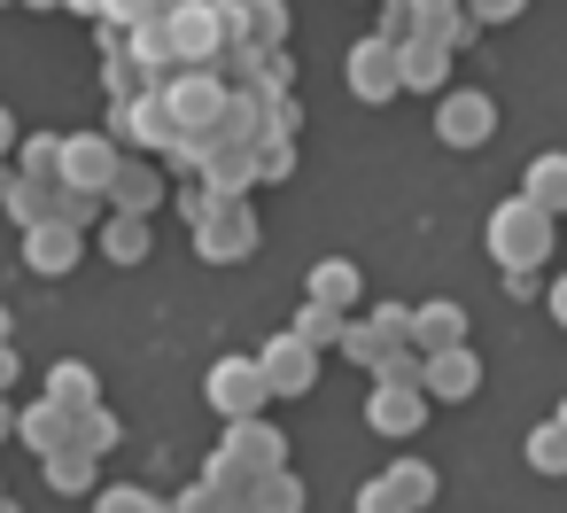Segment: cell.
Listing matches in <instances>:
<instances>
[{"mask_svg": "<svg viewBox=\"0 0 567 513\" xmlns=\"http://www.w3.org/2000/svg\"><path fill=\"white\" fill-rule=\"evenodd\" d=\"M482 249L497 257V273H536L551 257V218L528 203V195H505L482 226Z\"/></svg>", "mask_w": 567, "mask_h": 513, "instance_id": "6da1fadb", "label": "cell"}, {"mask_svg": "<svg viewBox=\"0 0 567 513\" xmlns=\"http://www.w3.org/2000/svg\"><path fill=\"white\" fill-rule=\"evenodd\" d=\"M203 404H210L226 428H241V420H265V404H272L265 358H257V350H226V358L203 373Z\"/></svg>", "mask_w": 567, "mask_h": 513, "instance_id": "7a4b0ae2", "label": "cell"}, {"mask_svg": "<svg viewBox=\"0 0 567 513\" xmlns=\"http://www.w3.org/2000/svg\"><path fill=\"white\" fill-rule=\"evenodd\" d=\"M342 79H350V94H358L365 110H389V102L404 94V48H396V40H381V32H365V40H350Z\"/></svg>", "mask_w": 567, "mask_h": 513, "instance_id": "3957f363", "label": "cell"}, {"mask_svg": "<svg viewBox=\"0 0 567 513\" xmlns=\"http://www.w3.org/2000/svg\"><path fill=\"white\" fill-rule=\"evenodd\" d=\"M187 242H195V257H203V265H241V257H257L265 226H257L249 195H218V211H210Z\"/></svg>", "mask_w": 567, "mask_h": 513, "instance_id": "277c9868", "label": "cell"}, {"mask_svg": "<svg viewBox=\"0 0 567 513\" xmlns=\"http://www.w3.org/2000/svg\"><path fill=\"white\" fill-rule=\"evenodd\" d=\"M164 24H172V48H179L187 71H218L234 55V9H203V0H187V9H172Z\"/></svg>", "mask_w": 567, "mask_h": 513, "instance_id": "5b68a950", "label": "cell"}, {"mask_svg": "<svg viewBox=\"0 0 567 513\" xmlns=\"http://www.w3.org/2000/svg\"><path fill=\"white\" fill-rule=\"evenodd\" d=\"M164 102H172V117H179L187 141H218V125H226V110H234V86H226L218 71H187V79L164 86Z\"/></svg>", "mask_w": 567, "mask_h": 513, "instance_id": "8992f818", "label": "cell"}, {"mask_svg": "<svg viewBox=\"0 0 567 513\" xmlns=\"http://www.w3.org/2000/svg\"><path fill=\"white\" fill-rule=\"evenodd\" d=\"M489 133H497V102H489V94L451 86V94L435 102V141H443V148H482Z\"/></svg>", "mask_w": 567, "mask_h": 513, "instance_id": "52a82bcc", "label": "cell"}, {"mask_svg": "<svg viewBox=\"0 0 567 513\" xmlns=\"http://www.w3.org/2000/svg\"><path fill=\"white\" fill-rule=\"evenodd\" d=\"M265 381H272V397H311L319 389V350L296 335V327H280V335H265Z\"/></svg>", "mask_w": 567, "mask_h": 513, "instance_id": "ba28073f", "label": "cell"}, {"mask_svg": "<svg viewBox=\"0 0 567 513\" xmlns=\"http://www.w3.org/2000/svg\"><path fill=\"white\" fill-rule=\"evenodd\" d=\"M365 428L373 435H420L427 428V389L420 381H373V397H365Z\"/></svg>", "mask_w": 567, "mask_h": 513, "instance_id": "9c48e42d", "label": "cell"}, {"mask_svg": "<svg viewBox=\"0 0 567 513\" xmlns=\"http://www.w3.org/2000/svg\"><path fill=\"white\" fill-rule=\"evenodd\" d=\"M125 172V148L110 133H71L63 148V187H86V195H110V179Z\"/></svg>", "mask_w": 567, "mask_h": 513, "instance_id": "30bf717a", "label": "cell"}, {"mask_svg": "<svg viewBox=\"0 0 567 513\" xmlns=\"http://www.w3.org/2000/svg\"><path fill=\"white\" fill-rule=\"evenodd\" d=\"M79 257H86V234L79 226H32L24 234V273H40V280H63V273H79Z\"/></svg>", "mask_w": 567, "mask_h": 513, "instance_id": "8fae6325", "label": "cell"}, {"mask_svg": "<svg viewBox=\"0 0 567 513\" xmlns=\"http://www.w3.org/2000/svg\"><path fill=\"white\" fill-rule=\"evenodd\" d=\"M451 40H435V32H420V40H404V94H427V102H443L451 94Z\"/></svg>", "mask_w": 567, "mask_h": 513, "instance_id": "7c38bea8", "label": "cell"}, {"mask_svg": "<svg viewBox=\"0 0 567 513\" xmlns=\"http://www.w3.org/2000/svg\"><path fill=\"white\" fill-rule=\"evenodd\" d=\"M420 389H427V404H466L482 389V358L474 350H435L420 366Z\"/></svg>", "mask_w": 567, "mask_h": 513, "instance_id": "4fadbf2b", "label": "cell"}, {"mask_svg": "<svg viewBox=\"0 0 567 513\" xmlns=\"http://www.w3.org/2000/svg\"><path fill=\"white\" fill-rule=\"evenodd\" d=\"M164 203V164L156 156H125V172L110 179V211H133V218H148Z\"/></svg>", "mask_w": 567, "mask_h": 513, "instance_id": "5bb4252c", "label": "cell"}, {"mask_svg": "<svg viewBox=\"0 0 567 513\" xmlns=\"http://www.w3.org/2000/svg\"><path fill=\"white\" fill-rule=\"evenodd\" d=\"M303 296H311V304H327V311H350V319H358L365 280H358V265H350V257H319V265L303 273Z\"/></svg>", "mask_w": 567, "mask_h": 513, "instance_id": "9a60e30c", "label": "cell"}, {"mask_svg": "<svg viewBox=\"0 0 567 513\" xmlns=\"http://www.w3.org/2000/svg\"><path fill=\"white\" fill-rule=\"evenodd\" d=\"M412 342L435 358V350H466V304L435 296V304H412Z\"/></svg>", "mask_w": 567, "mask_h": 513, "instance_id": "2e32d148", "label": "cell"}, {"mask_svg": "<svg viewBox=\"0 0 567 513\" xmlns=\"http://www.w3.org/2000/svg\"><path fill=\"white\" fill-rule=\"evenodd\" d=\"M24 451H40V459H55V451H71L79 443V412H63L55 397H40V404H24V435H17Z\"/></svg>", "mask_w": 567, "mask_h": 513, "instance_id": "e0dca14e", "label": "cell"}, {"mask_svg": "<svg viewBox=\"0 0 567 513\" xmlns=\"http://www.w3.org/2000/svg\"><path fill=\"white\" fill-rule=\"evenodd\" d=\"M234 48H288V0H234Z\"/></svg>", "mask_w": 567, "mask_h": 513, "instance_id": "ac0fdd59", "label": "cell"}, {"mask_svg": "<svg viewBox=\"0 0 567 513\" xmlns=\"http://www.w3.org/2000/svg\"><path fill=\"white\" fill-rule=\"evenodd\" d=\"M520 195H528L544 218H567V148H544V156H528V172H520Z\"/></svg>", "mask_w": 567, "mask_h": 513, "instance_id": "d6986e66", "label": "cell"}, {"mask_svg": "<svg viewBox=\"0 0 567 513\" xmlns=\"http://www.w3.org/2000/svg\"><path fill=\"white\" fill-rule=\"evenodd\" d=\"M9 218L32 234V226H55L63 218V179H24L17 172V187H9Z\"/></svg>", "mask_w": 567, "mask_h": 513, "instance_id": "ffe728a7", "label": "cell"}, {"mask_svg": "<svg viewBox=\"0 0 567 513\" xmlns=\"http://www.w3.org/2000/svg\"><path fill=\"white\" fill-rule=\"evenodd\" d=\"M40 466H48V490H55V497H102V459H94V451L71 443V451H55V459H40Z\"/></svg>", "mask_w": 567, "mask_h": 513, "instance_id": "44dd1931", "label": "cell"}, {"mask_svg": "<svg viewBox=\"0 0 567 513\" xmlns=\"http://www.w3.org/2000/svg\"><path fill=\"white\" fill-rule=\"evenodd\" d=\"M148 249H156V226L133 218V211H110V226H102V257H110V265H148Z\"/></svg>", "mask_w": 567, "mask_h": 513, "instance_id": "7402d4cb", "label": "cell"}, {"mask_svg": "<svg viewBox=\"0 0 567 513\" xmlns=\"http://www.w3.org/2000/svg\"><path fill=\"white\" fill-rule=\"evenodd\" d=\"M48 397H55L63 412H94V404H102V381H94L86 358H55V366H48Z\"/></svg>", "mask_w": 567, "mask_h": 513, "instance_id": "603a6c76", "label": "cell"}, {"mask_svg": "<svg viewBox=\"0 0 567 513\" xmlns=\"http://www.w3.org/2000/svg\"><path fill=\"white\" fill-rule=\"evenodd\" d=\"M226 443H234L257 474H280V466H288V435H280L272 420H241V428H226Z\"/></svg>", "mask_w": 567, "mask_h": 513, "instance_id": "cb8c5ba5", "label": "cell"}, {"mask_svg": "<svg viewBox=\"0 0 567 513\" xmlns=\"http://www.w3.org/2000/svg\"><path fill=\"white\" fill-rule=\"evenodd\" d=\"M342 358H350V366H365V373L381 381V373H389V358H396V342L381 335V319H373V311H358V319H350V342H342Z\"/></svg>", "mask_w": 567, "mask_h": 513, "instance_id": "d4e9b609", "label": "cell"}, {"mask_svg": "<svg viewBox=\"0 0 567 513\" xmlns=\"http://www.w3.org/2000/svg\"><path fill=\"white\" fill-rule=\"evenodd\" d=\"M520 459H528V474L567 482V428H559V420H536V428H528V443H520Z\"/></svg>", "mask_w": 567, "mask_h": 513, "instance_id": "484cf974", "label": "cell"}, {"mask_svg": "<svg viewBox=\"0 0 567 513\" xmlns=\"http://www.w3.org/2000/svg\"><path fill=\"white\" fill-rule=\"evenodd\" d=\"M203 179H210L218 195H249V187H265V179H257V148H210Z\"/></svg>", "mask_w": 567, "mask_h": 513, "instance_id": "4316f807", "label": "cell"}, {"mask_svg": "<svg viewBox=\"0 0 567 513\" xmlns=\"http://www.w3.org/2000/svg\"><path fill=\"white\" fill-rule=\"evenodd\" d=\"M296 335H303V342L327 358V350H342V342H350V311H327V304H311V296H303V311H296Z\"/></svg>", "mask_w": 567, "mask_h": 513, "instance_id": "83f0119b", "label": "cell"}, {"mask_svg": "<svg viewBox=\"0 0 567 513\" xmlns=\"http://www.w3.org/2000/svg\"><path fill=\"white\" fill-rule=\"evenodd\" d=\"M102 94H110V102H141V94H156L133 48H117V55H102Z\"/></svg>", "mask_w": 567, "mask_h": 513, "instance_id": "f1b7e54d", "label": "cell"}, {"mask_svg": "<svg viewBox=\"0 0 567 513\" xmlns=\"http://www.w3.org/2000/svg\"><path fill=\"white\" fill-rule=\"evenodd\" d=\"M63 148H71V133H24L17 172H24V179H63Z\"/></svg>", "mask_w": 567, "mask_h": 513, "instance_id": "f546056e", "label": "cell"}, {"mask_svg": "<svg viewBox=\"0 0 567 513\" xmlns=\"http://www.w3.org/2000/svg\"><path fill=\"white\" fill-rule=\"evenodd\" d=\"M203 474H210V482H218V490H226V497H257V482H265V474H257V466H249V459H241V451H234V443H218V451H210V466H203Z\"/></svg>", "mask_w": 567, "mask_h": 513, "instance_id": "4dcf8cb0", "label": "cell"}, {"mask_svg": "<svg viewBox=\"0 0 567 513\" xmlns=\"http://www.w3.org/2000/svg\"><path fill=\"white\" fill-rule=\"evenodd\" d=\"M389 482L404 490V505H412V513H420V505H435V490H443L427 459H396V466H389Z\"/></svg>", "mask_w": 567, "mask_h": 513, "instance_id": "1f68e13d", "label": "cell"}, {"mask_svg": "<svg viewBox=\"0 0 567 513\" xmlns=\"http://www.w3.org/2000/svg\"><path fill=\"white\" fill-rule=\"evenodd\" d=\"M94 513H172V505H164L156 490H141V482H102Z\"/></svg>", "mask_w": 567, "mask_h": 513, "instance_id": "d6a6232c", "label": "cell"}, {"mask_svg": "<svg viewBox=\"0 0 567 513\" xmlns=\"http://www.w3.org/2000/svg\"><path fill=\"white\" fill-rule=\"evenodd\" d=\"M117 435H125V428H117V412H110V404H94V412H79V451H94V459H110V451H117Z\"/></svg>", "mask_w": 567, "mask_h": 513, "instance_id": "836d02e7", "label": "cell"}, {"mask_svg": "<svg viewBox=\"0 0 567 513\" xmlns=\"http://www.w3.org/2000/svg\"><path fill=\"white\" fill-rule=\"evenodd\" d=\"M257 513H303V474H288V466L265 474L257 482Z\"/></svg>", "mask_w": 567, "mask_h": 513, "instance_id": "e575fe53", "label": "cell"}, {"mask_svg": "<svg viewBox=\"0 0 567 513\" xmlns=\"http://www.w3.org/2000/svg\"><path fill=\"white\" fill-rule=\"evenodd\" d=\"M63 226H110V195H86V187H63Z\"/></svg>", "mask_w": 567, "mask_h": 513, "instance_id": "d590c367", "label": "cell"}, {"mask_svg": "<svg viewBox=\"0 0 567 513\" xmlns=\"http://www.w3.org/2000/svg\"><path fill=\"white\" fill-rule=\"evenodd\" d=\"M373 32H381V40H396V48H404V40H420V0H381V24H373Z\"/></svg>", "mask_w": 567, "mask_h": 513, "instance_id": "8d00e7d4", "label": "cell"}, {"mask_svg": "<svg viewBox=\"0 0 567 513\" xmlns=\"http://www.w3.org/2000/svg\"><path fill=\"white\" fill-rule=\"evenodd\" d=\"M350 505H358V513H412V505H404V490H396L389 474H373V482H358V497H350Z\"/></svg>", "mask_w": 567, "mask_h": 513, "instance_id": "74e56055", "label": "cell"}, {"mask_svg": "<svg viewBox=\"0 0 567 513\" xmlns=\"http://www.w3.org/2000/svg\"><path fill=\"white\" fill-rule=\"evenodd\" d=\"M257 179H265V187L296 179V141H265V148H257Z\"/></svg>", "mask_w": 567, "mask_h": 513, "instance_id": "f35d334b", "label": "cell"}, {"mask_svg": "<svg viewBox=\"0 0 567 513\" xmlns=\"http://www.w3.org/2000/svg\"><path fill=\"white\" fill-rule=\"evenodd\" d=\"M172 513H226V490H218L210 474H195V482L172 497Z\"/></svg>", "mask_w": 567, "mask_h": 513, "instance_id": "ab89813d", "label": "cell"}, {"mask_svg": "<svg viewBox=\"0 0 567 513\" xmlns=\"http://www.w3.org/2000/svg\"><path fill=\"white\" fill-rule=\"evenodd\" d=\"M520 9H528V0H466V17H474V24H513Z\"/></svg>", "mask_w": 567, "mask_h": 513, "instance_id": "60d3db41", "label": "cell"}, {"mask_svg": "<svg viewBox=\"0 0 567 513\" xmlns=\"http://www.w3.org/2000/svg\"><path fill=\"white\" fill-rule=\"evenodd\" d=\"M296 125H303L296 94H272V141H296Z\"/></svg>", "mask_w": 567, "mask_h": 513, "instance_id": "b9f144b4", "label": "cell"}, {"mask_svg": "<svg viewBox=\"0 0 567 513\" xmlns=\"http://www.w3.org/2000/svg\"><path fill=\"white\" fill-rule=\"evenodd\" d=\"M505 296L528 304V296H551V280H536V273H505Z\"/></svg>", "mask_w": 567, "mask_h": 513, "instance_id": "7bdbcfd3", "label": "cell"}, {"mask_svg": "<svg viewBox=\"0 0 567 513\" xmlns=\"http://www.w3.org/2000/svg\"><path fill=\"white\" fill-rule=\"evenodd\" d=\"M9 435H24V404H17V397H0V443H9Z\"/></svg>", "mask_w": 567, "mask_h": 513, "instance_id": "ee69618b", "label": "cell"}, {"mask_svg": "<svg viewBox=\"0 0 567 513\" xmlns=\"http://www.w3.org/2000/svg\"><path fill=\"white\" fill-rule=\"evenodd\" d=\"M17 366H24V350L9 342V350H0V397H17Z\"/></svg>", "mask_w": 567, "mask_h": 513, "instance_id": "f6af8a7d", "label": "cell"}, {"mask_svg": "<svg viewBox=\"0 0 567 513\" xmlns=\"http://www.w3.org/2000/svg\"><path fill=\"white\" fill-rule=\"evenodd\" d=\"M544 311H551V319H559V327H567V273H559V280H551V296H544Z\"/></svg>", "mask_w": 567, "mask_h": 513, "instance_id": "bcb514c9", "label": "cell"}, {"mask_svg": "<svg viewBox=\"0 0 567 513\" xmlns=\"http://www.w3.org/2000/svg\"><path fill=\"white\" fill-rule=\"evenodd\" d=\"M17 148H24V141H17V117H9V110H0V164H9Z\"/></svg>", "mask_w": 567, "mask_h": 513, "instance_id": "7dc6e473", "label": "cell"}, {"mask_svg": "<svg viewBox=\"0 0 567 513\" xmlns=\"http://www.w3.org/2000/svg\"><path fill=\"white\" fill-rule=\"evenodd\" d=\"M63 9H71V17H86V24H102V17H110V0H63Z\"/></svg>", "mask_w": 567, "mask_h": 513, "instance_id": "c3c4849f", "label": "cell"}, {"mask_svg": "<svg viewBox=\"0 0 567 513\" xmlns=\"http://www.w3.org/2000/svg\"><path fill=\"white\" fill-rule=\"evenodd\" d=\"M17 342V319H9V304H0V350H9Z\"/></svg>", "mask_w": 567, "mask_h": 513, "instance_id": "681fc988", "label": "cell"}, {"mask_svg": "<svg viewBox=\"0 0 567 513\" xmlns=\"http://www.w3.org/2000/svg\"><path fill=\"white\" fill-rule=\"evenodd\" d=\"M226 513H257V497H226Z\"/></svg>", "mask_w": 567, "mask_h": 513, "instance_id": "f907efd6", "label": "cell"}, {"mask_svg": "<svg viewBox=\"0 0 567 513\" xmlns=\"http://www.w3.org/2000/svg\"><path fill=\"white\" fill-rule=\"evenodd\" d=\"M17 9H63V0H17Z\"/></svg>", "mask_w": 567, "mask_h": 513, "instance_id": "816d5d0a", "label": "cell"}, {"mask_svg": "<svg viewBox=\"0 0 567 513\" xmlns=\"http://www.w3.org/2000/svg\"><path fill=\"white\" fill-rule=\"evenodd\" d=\"M0 513H24V505H17V497H0Z\"/></svg>", "mask_w": 567, "mask_h": 513, "instance_id": "f5cc1de1", "label": "cell"}, {"mask_svg": "<svg viewBox=\"0 0 567 513\" xmlns=\"http://www.w3.org/2000/svg\"><path fill=\"white\" fill-rule=\"evenodd\" d=\"M551 420H559V428H567V397H559V412H551Z\"/></svg>", "mask_w": 567, "mask_h": 513, "instance_id": "db71d44e", "label": "cell"}, {"mask_svg": "<svg viewBox=\"0 0 567 513\" xmlns=\"http://www.w3.org/2000/svg\"><path fill=\"white\" fill-rule=\"evenodd\" d=\"M203 9H234V0H203Z\"/></svg>", "mask_w": 567, "mask_h": 513, "instance_id": "11a10c76", "label": "cell"}, {"mask_svg": "<svg viewBox=\"0 0 567 513\" xmlns=\"http://www.w3.org/2000/svg\"><path fill=\"white\" fill-rule=\"evenodd\" d=\"M0 9H9V0H0Z\"/></svg>", "mask_w": 567, "mask_h": 513, "instance_id": "9f6ffc18", "label": "cell"}]
</instances>
